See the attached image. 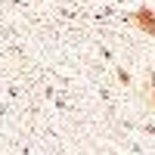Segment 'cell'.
Wrapping results in <instances>:
<instances>
[{"label":"cell","instance_id":"6da1fadb","mask_svg":"<svg viewBox=\"0 0 155 155\" xmlns=\"http://www.w3.org/2000/svg\"><path fill=\"white\" fill-rule=\"evenodd\" d=\"M130 19H134V25H137L140 31H146V34H152V37H155V12H152V6H149V3H143V6H140Z\"/></svg>","mask_w":155,"mask_h":155},{"label":"cell","instance_id":"7a4b0ae2","mask_svg":"<svg viewBox=\"0 0 155 155\" xmlns=\"http://www.w3.org/2000/svg\"><path fill=\"white\" fill-rule=\"evenodd\" d=\"M118 81H121V84H130V74H127L124 68H118Z\"/></svg>","mask_w":155,"mask_h":155},{"label":"cell","instance_id":"3957f363","mask_svg":"<svg viewBox=\"0 0 155 155\" xmlns=\"http://www.w3.org/2000/svg\"><path fill=\"white\" fill-rule=\"evenodd\" d=\"M149 84H152V99H155V74H149Z\"/></svg>","mask_w":155,"mask_h":155}]
</instances>
